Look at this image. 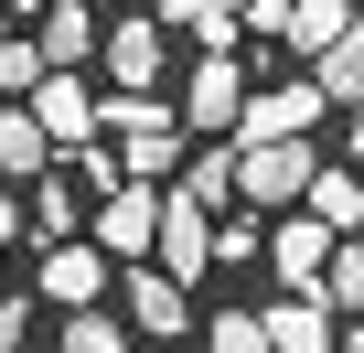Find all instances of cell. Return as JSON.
<instances>
[{
    "label": "cell",
    "instance_id": "ac0fdd59",
    "mask_svg": "<svg viewBox=\"0 0 364 353\" xmlns=\"http://www.w3.org/2000/svg\"><path fill=\"white\" fill-rule=\"evenodd\" d=\"M236 11H247V0H161V22H193L204 54H236Z\"/></svg>",
    "mask_w": 364,
    "mask_h": 353
},
{
    "label": "cell",
    "instance_id": "6da1fadb",
    "mask_svg": "<svg viewBox=\"0 0 364 353\" xmlns=\"http://www.w3.org/2000/svg\"><path fill=\"white\" fill-rule=\"evenodd\" d=\"M97 129L118 139V183H150L161 193V171H182V118L161 97H97Z\"/></svg>",
    "mask_w": 364,
    "mask_h": 353
},
{
    "label": "cell",
    "instance_id": "4316f807",
    "mask_svg": "<svg viewBox=\"0 0 364 353\" xmlns=\"http://www.w3.org/2000/svg\"><path fill=\"white\" fill-rule=\"evenodd\" d=\"M343 118H353V139H343V150H353V161H364V107H343Z\"/></svg>",
    "mask_w": 364,
    "mask_h": 353
},
{
    "label": "cell",
    "instance_id": "8992f818",
    "mask_svg": "<svg viewBox=\"0 0 364 353\" xmlns=\"http://www.w3.org/2000/svg\"><path fill=\"white\" fill-rule=\"evenodd\" d=\"M43 310H107V289H118V268L86 246V236H65V246H43Z\"/></svg>",
    "mask_w": 364,
    "mask_h": 353
},
{
    "label": "cell",
    "instance_id": "5bb4252c",
    "mask_svg": "<svg viewBox=\"0 0 364 353\" xmlns=\"http://www.w3.org/2000/svg\"><path fill=\"white\" fill-rule=\"evenodd\" d=\"M54 171V139L33 129V107H0V193L11 183H43Z\"/></svg>",
    "mask_w": 364,
    "mask_h": 353
},
{
    "label": "cell",
    "instance_id": "603a6c76",
    "mask_svg": "<svg viewBox=\"0 0 364 353\" xmlns=\"http://www.w3.org/2000/svg\"><path fill=\"white\" fill-rule=\"evenodd\" d=\"M33 236H75V183H65V171H43V193H33Z\"/></svg>",
    "mask_w": 364,
    "mask_h": 353
},
{
    "label": "cell",
    "instance_id": "ffe728a7",
    "mask_svg": "<svg viewBox=\"0 0 364 353\" xmlns=\"http://www.w3.org/2000/svg\"><path fill=\"white\" fill-rule=\"evenodd\" d=\"M65 353H129V321L118 310H65Z\"/></svg>",
    "mask_w": 364,
    "mask_h": 353
},
{
    "label": "cell",
    "instance_id": "cb8c5ba5",
    "mask_svg": "<svg viewBox=\"0 0 364 353\" xmlns=\"http://www.w3.org/2000/svg\"><path fill=\"white\" fill-rule=\"evenodd\" d=\"M204 353H268V321L257 310H215L204 321Z\"/></svg>",
    "mask_w": 364,
    "mask_h": 353
},
{
    "label": "cell",
    "instance_id": "7402d4cb",
    "mask_svg": "<svg viewBox=\"0 0 364 353\" xmlns=\"http://www.w3.org/2000/svg\"><path fill=\"white\" fill-rule=\"evenodd\" d=\"M33 86H43V54H33V33H0V97L22 107Z\"/></svg>",
    "mask_w": 364,
    "mask_h": 353
},
{
    "label": "cell",
    "instance_id": "9a60e30c",
    "mask_svg": "<svg viewBox=\"0 0 364 353\" xmlns=\"http://www.w3.org/2000/svg\"><path fill=\"white\" fill-rule=\"evenodd\" d=\"M311 225L321 236H364V171H311Z\"/></svg>",
    "mask_w": 364,
    "mask_h": 353
},
{
    "label": "cell",
    "instance_id": "e0dca14e",
    "mask_svg": "<svg viewBox=\"0 0 364 353\" xmlns=\"http://www.w3.org/2000/svg\"><path fill=\"white\" fill-rule=\"evenodd\" d=\"M225 193H236V150L215 139V150H193V161H182V204H193V214H215Z\"/></svg>",
    "mask_w": 364,
    "mask_h": 353
},
{
    "label": "cell",
    "instance_id": "44dd1931",
    "mask_svg": "<svg viewBox=\"0 0 364 353\" xmlns=\"http://www.w3.org/2000/svg\"><path fill=\"white\" fill-rule=\"evenodd\" d=\"M321 300H332V310H364V236H343V246H332V268H321Z\"/></svg>",
    "mask_w": 364,
    "mask_h": 353
},
{
    "label": "cell",
    "instance_id": "2e32d148",
    "mask_svg": "<svg viewBox=\"0 0 364 353\" xmlns=\"http://www.w3.org/2000/svg\"><path fill=\"white\" fill-rule=\"evenodd\" d=\"M257 321H268V353H332V300H279Z\"/></svg>",
    "mask_w": 364,
    "mask_h": 353
},
{
    "label": "cell",
    "instance_id": "4dcf8cb0",
    "mask_svg": "<svg viewBox=\"0 0 364 353\" xmlns=\"http://www.w3.org/2000/svg\"><path fill=\"white\" fill-rule=\"evenodd\" d=\"M0 300H11V278H0Z\"/></svg>",
    "mask_w": 364,
    "mask_h": 353
},
{
    "label": "cell",
    "instance_id": "3957f363",
    "mask_svg": "<svg viewBox=\"0 0 364 353\" xmlns=\"http://www.w3.org/2000/svg\"><path fill=\"white\" fill-rule=\"evenodd\" d=\"M236 107H247V65L236 54H193V75H182V129L193 139H236Z\"/></svg>",
    "mask_w": 364,
    "mask_h": 353
},
{
    "label": "cell",
    "instance_id": "8fae6325",
    "mask_svg": "<svg viewBox=\"0 0 364 353\" xmlns=\"http://www.w3.org/2000/svg\"><path fill=\"white\" fill-rule=\"evenodd\" d=\"M161 278H182V289H193L204 268H215V214H193V204H182V193H161Z\"/></svg>",
    "mask_w": 364,
    "mask_h": 353
},
{
    "label": "cell",
    "instance_id": "4fadbf2b",
    "mask_svg": "<svg viewBox=\"0 0 364 353\" xmlns=\"http://www.w3.org/2000/svg\"><path fill=\"white\" fill-rule=\"evenodd\" d=\"M332 246H343V236H321V225H311V214H289V225H279V236H268V268H279V278H289V289H311V278H321V268H332Z\"/></svg>",
    "mask_w": 364,
    "mask_h": 353
},
{
    "label": "cell",
    "instance_id": "83f0119b",
    "mask_svg": "<svg viewBox=\"0 0 364 353\" xmlns=\"http://www.w3.org/2000/svg\"><path fill=\"white\" fill-rule=\"evenodd\" d=\"M86 11H97V0H86ZM129 11H150V22H161V0H129Z\"/></svg>",
    "mask_w": 364,
    "mask_h": 353
},
{
    "label": "cell",
    "instance_id": "277c9868",
    "mask_svg": "<svg viewBox=\"0 0 364 353\" xmlns=\"http://www.w3.org/2000/svg\"><path fill=\"white\" fill-rule=\"evenodd\" d=\"M150 236H161V193H150V183L97 193V236H86V246H97L107 268H139V257H150Z\"/></svg>",
    "mask_w": 364,
    "mask_h": 353
},
{
    "label": "cell",
    "instance_id": "484cf974",
    "mask_svg": "<svg viewBox=\"0 0 364 353\" xmlns=\"http://www.w3.org/2000/svg\"><path fill=\"white\" fill-rule=\"evenodd\" d=\"M22 236H33V204H22V193H0V246H22Z\"/></svg>",
    "mask_w": 364,
    "mask_h": 353
},
{
    "label": "cell",
    "instance_id": "52a82bcc",
    "mask_svg": "<svg viewBox=\"0 0 364 353\" xmlns=\"http://www.w3.org/2000/svg\"><path fill=\"white\" fill-rule=\"evenodd\" d=\"M118 310H129V332H150V342L193 332V289H182V278H161L150 257H139V268H118Z\"/></svg>",
    "mask_w": 364,
    "mask_h": 353
},
{
    "label": "cell",
    "instance_id": "7c38bea8",
    "mask_svg": "<svg viewBox=\"0 0 364 353\" xmlns=\"http://www.w3.org/2000/svg\"><path fill=\"white\" fill-rule=\"evenodd\" d=\"M311 86H321V107H364V22H343L311 54Z\"/></svg>",
    "mask_w": 364,
    "mask_h": 353
},
{
    "label": "cell",
    "instance_id": "ba28073f",
    "mask_svg": "<svg viewBox=\"0 0 364 353\" xmlns=\"http://www.w3.org/2000/svg\"><path fill=\"white\" fill-rule=\"evenodd\" d=\"M97 65H107L118 97H150V86H161V22H150V11H118V22L97 33Z\"/></svg>",
    "mask_w": 364,
    "mask_h": 353
},
{
    "label": "cell",
    "instance_id": "d6986e66",
    "mask_svg": "<svg viewBox=\"0 0 364 353\" xmlns=\"http://www.w3.org/2000/svg\"><path fill=\"white\" fill-rule=\"evenodd\" d=\"M343 22H353L343 0H289V33H279V43H289V54H321V43L343 33Z\"/></svg>",
    "mask_w": 364,
    "mask_h": 353
},
{
    "label": "cell",
    "instance_id": "9c48e42d",
    "mask_svg": "<svg viewBox=\"0 0 364 353\" xmlns=\"http://www.w3.org/2000/svg\"><path fill=\"white\" fill-rule=\"evenodd\" d=\"M97 11H86V0H43V11H33V54H43V75H86L97 65Z\"/></svg>",
    "mask_w": 364,
    "mask_h": 353
},
{
    "label": "cell",
    "instance_id": "f546056e",
    "mask_svg": "<svg viewBox=\"0 0 364 353\" xmlns=\"http://www.w3.org/2000/svg\"><path fill=\"white\" fill-rule=\"evenodd\" d=\"M11 11H43V0H11Z\"/></svg>",
    "mask_w": 364,
    "mask_h": 353
},
{
    "label": "cell",
    "instance_id": "7a4b0ae2",
    "mask_svg": "<svg viewBox=\"0 0 364 353\" xmlns=\"http://www.w3.org/2000/svg\"><path fill=\"white\" fill-rule=\"evenodd\" d=\"M225 150H236V193H247V204H300L311 171H321L311 139H225Z\"/></svg>",
    "mask_w": 364,
    "mask_h": 353
},
{
    "label": "cell",
    "instance_id": "30bf717a",
    "mask_svg": "<svg viewBox=\"0 0 364 353\" xmlns=\"http://www.w3.org/2000/svg\"><path fill=\"white\" fill-rule=\"evenodd\" d=\"M321 129V86L300 75V86H257L247 107H236V139H311Z\"/></svg>",
    "mask_w": 364,
    "mask_h": 353
},
{
    "label": "cell",
    "instance_id": "f1b7e54d",
    "mask_svg": "<svg viewBox=\"0 0 364 353\" xmlns=\"http://www.w3.org/2000/svg\"><path fill=\"white\" fill-rule=\"evenodd\" d=\"M343 353H364V321H353V332H343Z\"/></svg>",
    "mask_w": 364,
    "mask_h": 353
},
{
    "label": "cell",
    "instance_id": "d4e9b609",
    "mask_svg": "<svg viewBox=\"0 0 364 353\" xmlns=\"http://www.w3.org/2000/svg\"><path fill=\"white\" fill-rule=\"evenodd\" d=\"M33 310H43V300H0V353H11V342L33 332Z\"/></svg>",
    "mask_w": 364,
    "mask_h": 353
},
{
    "label": "cell",
    "instance_id": "5b68a950",
    "mask_svg": "<svg viewBox=\"0 0 364 353\" xmlns=\"http://www.w3.org/2000/svg\"><path fill=\"white\" fill-rule=\"evenodd\" d=\"M22 107H33V129L54 139V161L97 150V86H86V75H43V86H33Z\"/></svg>",
    "mask_w": 364,
    "mask_h": 353
}]
</instances>
